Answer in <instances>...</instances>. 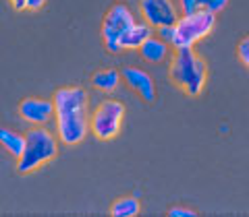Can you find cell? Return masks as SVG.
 <instances>
[{
	"label": "cell",
	"instance_id": "cell-1",
	"mask_svg": "<svg viewBox=\"0 0 249 217\" xmlns=\"http://www.w3.org/2000/svg\"><path fill=\"white\" fill-rule=\"evenodd\" d=\"M54 124L60 143L69 147L79 145L89 133V99L88 91L81 87H60L52 97Z\"/></svg>",
	"mask_w": 249,
	"mask_h": 217
},
{
	"label": "cell",
	"instance_id": "cell-2",
	"mask_svg": "<svg viewBox=\"0 0 249 217\" xmlns=\"http://www.w3.org/2000/svg\"><path fill=\"white\" fill-rule=\"evenodd\" d=\"M168 75L185 95L197 97L208 83V64L193 48H177L170 60Z\"/></svg>",
	"mask_w": 249,
	"mask_h": 217
},
{
	"label": "cell",
	"instance_id": "cell-3",
	"mask_svg": "<svg viewBox=\"0 0 249 217\" xmlns=\"http://www.w3.org/2000/svg\"><path fill=\"white\" fill-rule=\"evenodd\" d=\"M27 143H25V151L17 159V170L21 174H31L34 170L40 166L48 164L56 157L58 153V141L50 130H46L44 126L31 128L25 135Z\"/></svg>",
	"mask_w": 249,
	"mask_h": 217
},
{
	"label": "cell",
	"instance_id": "cell-4",
	"mask_svg": "<svg viewBox=\"0 0 249 217\" xmlns=\"http://www.w3.org/2000/svg\"><path fill=\"white\" fill-rule=\"evenodd\" d=\"M216 27V13H210L199 9L191 15H183L175 23V37L173 44L175 48H193L197 42L208 37Z\"/></svg>",
	"mask_w": 249,
	"mask_h": 217
},
{
	"label": "cell",
	"instance_id": "cell-5",
	"mask_svg": "<svg viewBox=\"0 0 249 217\" xmlns=\"http://www.w3.org/2000/svg\"><path fill=\"white\" fill-rule=\"evenodd\" d=\"M124 120V106L119 99H104L91 114V133L100 141L119 137Z\"/></svg>",
	"mask_w": 249,
	"mask_h": 217
},
{
	"label": "cell",
	"instance_id": "cell-6",
	"mask_svg": "<svg viewBox=\"0 0 249 217\" xmlns=\"http://www.w3.org/2000/svg\"><path fill=\"white\" fill-rule=\"evenodd\" d=\"M135 23V17L124 4H114L108 15L104 17V23H102V40H104V46L108 52L112 54H119L123 52L121 48V37L127 33V29Z\"/></svg>",
	"mask_w": 249,
	"mask_h": 217
},
{
	"label": "cell",
	"instance_id": "cell-7",
	"mask_svg": "<svg viewBox=\"0 0 249 217\" xmlns=\"http://www.w3.org/2000/svg\"><path fill=\"white\" fill-rule=\"evenodd\" d=\"M139 11H142L143 21L150 23L154 29L175 25L178 21V6L173 0H142Z\"/></svg>",
	"mask_w": 249,
	"mask_h": 217
},
{
	"label": "cell",
	"instance_id": "cell-8",
	"mask_svg": "<svg viewBox=\"0 0 249 217\" xmlns=\"http://www.w3.org/2000/svg\"><path fill=\"white\" fill-rule=\"evenodd\" d=\"M19 114L25 122H31L36 126H44L54 118V102L40 97H27L19 104Z\"/></svg>",
	"mask_w": 249,
	"mask_h": 217
},
{
	"label": "cell",
	"instance_id": "cell-9",
	"mask_svg": "<svg viewBox=\"0 0 249 217\" xmlns=\"http://www.w3.org/2000/svg\"><path fill=\"white\" fill-rule=\"evenodd\" d=\"M121 75H123L124 83H127L129 87L137 93V95H142V99H145V102H150V104L156 99L154 79L145 71H142V68H135V66H124L121 71Z\"/></svg>",
	"mask_w": 249,
	"mask_h": 217
},
{
	"label": "cell",
	"instance_id": "cell-10",
	"mask_svg": "<svg viewBox=\"0 0 249 217\" xmlns=\"http://www.w3.org/2000/svg\"><path fill=\"white\" fill-rule=\"evenodd\" d=\"M154 35V27L150 25V23H133L129 29H127V33H124L121 37V48L123 50H139L142 48V44L147 42L150 37Z\"/></svg>",
	"mask_w": 249,
	"mask_h": 217
},
{
	"label": "cell",
	"instance_id": "cell-11",
	"mask_svg": "<svg viewBox=\"0 0 249 217\" xmlns=\"http://www.w3.org/2000/svg\"><path fill=\"white\" fill-rule=\"evenodd\" d=\"M142 58L145 62H152V64H158V62H164L168 58V44L164 40H160V37H150L147 42L142 44Z\"/></svg>",
	"mask_w": 249,
	"mask_h": 217
},
{
	"label": "cell",
	"instance_id": "cell-12",
	"mask_svg": "<svg viewBox=\"0 0 249 217\" xmlns=\"http://www.w3.org/2000/svg\"><path fill=\"white\" fill-rule=\"evenodd\" d=\"M25 143H27V139L21 133H15V130H9V128H0V145H2L13 157H17V159L21 157L23 151H25Z\"/></svg>",
	"mask_w": 249,
	"mask_h": 217
},
{
	"label": "cell",
	"instance_id": "cell-13",
	"mask_svg": "<svg viewBox=\"0 0 249 217\" xmlns=\"http://www.w3.org/2000/svg\"><path fill=\"white\" fill-rule=\"evenodd\" d=\"M121 79L123 75L119 71H114V68H108V71H98L96 75L91 77V85L100 91H106V93H112L119 89L121 85Z\"/></svg>",
	"mask_w": 249,
	"mask_h": 217
},
{
	"label": "cell",
	"instance_id": "cell-14",
	"mask_svg": "<svg viewBox=\"0 0 249 217\" xmlns=\"http://www.w3.org/2000/svg\"><path fill=\"white\" fill-rule=\"evenodd\" d=\"M142 211V203L137 197H123L116 199L110 207V215L114 217H135Z\"/></svg>",
	"mask_w": 249,
	"mask_h": 217
},
{
	"label": "cell",
	"instance_id": "cell-15",
	"mask_svg": "<svg viewBox=\"0 0 249 217\" xmlns=\"http://www.w3.org/2000/svg\"><path fill=\"white\" fill-rule=\"evenodd\" d=\"M237 56L241 60V64H243L247 71H249V35H245L243 40L239 42V46H237Z\"/></svg>",
	"mask_w": 249,
	"mask_h": 217
},
{
	"label": "cell",
	"instance_id": "cell-16",
	"mask_svg": "<svg viewBox=\"0 0 249 217\" xmlns=\"http://www.w3.org/2000/svg\"><path fill=\"white\" fill-rule=\"evenodd\" d=\"M227 4H229V0H199V9L210 11V13H220Z\"/></svg>",
	"mask_w": 249,
	"mask_h": 217
},
{
	"label": "cell",
	"instance_id": "cell-17",
	"mask_svg": "<svg viewBox=\"0 0 249 217\" xmlns=\"http://www.w3.org/2000/svg\"><path fill=\"white\" fill-rule=\"evenodd\" d=\"M178 11L183 15H191L199 11V0H178Z\"/></svg>",
	"mask_w": 249,
	"mask_h": 217
},
{
	"label": "cell",
	"instance_id": "cell-18",
	"mask_svg": "<svg viewBox=\"0 0 249 217\" xmlns=\"http://www.w3.org/2000/svg\"><path fill=\"white\" fill-rule=\"evenodd\" d=\"M158 37H160V40H164L166 44H173V37H175V25L158 27Z\"/></svg>",
	"mask_w": 249,
	"mask_h": 217
},
{
	"label": "cell",
	"instance_id": "cell-19",
	"mask_svg": "<svg viewBox=\"0 0 249 217\" xmlns=\"http://www.w3.org/2000/svg\"><path fill=\"white\" fill-rule=\"evenodd\" d=\"M168 215H173V217H193L196 213L189 211V209H185V207H173L168 211Z\"/></svg>",
	"mask_w": 249,
	"mask_h": 217
},
{
	"label": "cell",
	"instance_id": "cell-20",
	"mask_svg": "<svg viewBox=\"0 0 249 217\" xmlns=\"http://www.w3.org/2000/svg\"><path fill=\"white\" fill-rule=\"evenodd\" d=\"M25 2H27V11H40L44 9L46 0H25Z\"/></svg>",
	"mask_w": 249,
	"mask_h": 217
},
{
	"label": "cell",
	"instance_id": "cell-21",
	"mask_svg": "<svg viewBox=\"0 0 249 217\" xmlns=\"http://www.w3.org/2000/svg\"><path fill=\"white\" fill-rule=\"evenodd\" d=\"M11 4H13L15 11H25V9H27V2H25V0H11Z\"/></svg>",
	"mask_w": 249,
	"mask_h": 217
}]
</instances>
